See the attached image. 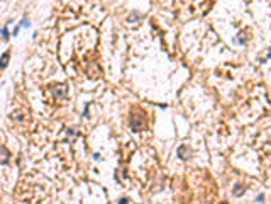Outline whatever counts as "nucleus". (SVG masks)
I'll return each mask as SVG.
<instances>
[{"label":"nucleus","mask_w":271,"mask_h":204,"mask_svg":"<svg viewBox=\"0 0 271 204\" xmlns=\"http://www.w3.org/2000/svg\"><path fill=\"white\" fill-rule=\"evenodd\" d=\"M9 157H10L9 150H7L5 146H0V163H2V165H5V163L9 162Z\"/></svg>","instance_id":"obj_4"},{"label":"nucleus","mask_w":271,"mask_h":204,"mask_svg":"<svg viewBox=\"0 0 271 204\" xmlns=\"http://www.w3.org/2000/svg\"><path fill=\"white\" fill-rule=\"evenodd\" d=\"M137 19H139V14H134V12H132V14L127 17V24H134Z\"/></svg>","instance_id":"obj_6"},{"label":"nucleus","mask_w":271,"mask_h":204,"mask_svg":"<svg viewBox=\"0 0 271 204\" xmlns=\"http://www.w3.org/2000/svg\"><path fill=\"white\" fill-rule=\"evenodd\" d=\"M256 201H259V202H263V201H264V194H259L256 197Z\"/></svg>","instance_id":"obj_12"},{"label":"nucleus","mask_w":271,"mask_h":204,"mask_svg":"<svg viewBox=\"0 0 271 204\" xmlns=\"http://www.w3.org/2000/svg\"><path fill=\"white\" fill-rule=\"evenodd\" d=\"M9 58H10L9 51H5L4 55H2V58H0V70H4V68L7 67V63H9Z\"/></svg>","instance_id":"obj_5"},{"label":"nucleus","mask_w":271,"mask_h":204,"mask_svg":"<svg viewBox=\"0 0 271 204\" xmlns=\"http://www.w3.org/2000/svg\"><path fill=\"white\" fill-rule=\"evenodd\" d=\"M119 204H129V199H127V197H122V199L119 201Z\"/></svg>","instance_id":"obj_11"},{"label":"nucleus","mask_w":271,"mask_h":204,"mask_svg":"<svg viewBox=\"0 0 271 204\" xmlns=\"http://www.w3.org/2000/svg\"><path fill=\"white\" fill-rule=\"evenodd\" d=\"M0 34H2V38H4L5 41H7V39L10 38V33H9V29H7V26H5V27H2V31H0Z\"/></svg>","instance_id":"obj_7"},{"label":"nucleus","mask_w":271,"mask_h":204,"mask_svg":"<svg viewBox=\"0 0 271 204\" xmlns=\"http://www.w3.org/2000/svg\"><path fill=\"white\" fill-rule=\"evenodd\" d=\"M190 155H192V150H190V146H187V145H181V146L178 148V157L181 158V160H188V158H190Z\"/></svg>","instance_id":"obj_3"},{"label":"nucleus","mask_w":271,"mask_h":204,"mask_svg":"<svg viewBox=\"0 0 271 204\" xmlns=\"http://www.w3.org/2000/svg\"><path fill=\"white\" fill-rule=\"evenodd\" d=\"M20 26H22V27H29V26H31V22H29V19H27V17H24V19H22Z\"/></svg>","instance_id":"obj_9"},{"label":"nucleus","mask_w":271,"mask_h":204,"mask_svg":"<svg viewBox=\"0 0 271 204\" xmlns=\"http://www.w3.org/2000/svg\"><path fill=\"white\" fill-rule=\"evenodd\" d=\"M129 126L132 131H142L144 129V118L141 114H132L129 118Z\"/></svg>","instance_id":"obj_1"},{"label":"nucleus","mask_w":271,"mask_h":204,"mask_svg":"<svg viewBox=\"0 0 271 204\" xmlns=\"http://www.w3.org/2000/svg\"><path fill=\"white\" fill-rule=\"evenodd\" d=\"M53 94L56 99H65L66 95H68V85L66 83H56V85H53Z\"/></svg>","instance_id":"obj_2"},{"label":"nucleus","mask_w":271,"mask_h":204,"mask_svg":"<svg viewBox=\"0 0 271 204\" xmlns=\"http://www.w3.org/2000/svg\"><path fill=\"white\" fill-rule=\"evenodd\" d=\"M242 190H244V187H242L241 184H236V185H234V194H236V196L242 194Z\"/></svg>","instance_id":"obj_8"},{"label":"nucleus","mask_w":271,"mask_h":204,"mask_svg":"<svg viewBox=\"0 0 271 204\" xmlns=\"http://www.w3.org/2000/svg\"><path fill=\"white\" fill-rule=\"evenodd\" d=\"M19 31H20V26H15L14 31H12V34H14V36H17V34H19Z\"/></svg>","instance_id":"obj_10"}]
</instances>
